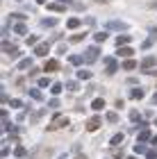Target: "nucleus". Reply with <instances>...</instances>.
Instances as JSON below:
<instances>
[{
  "label": "nucleus",
  "mask_w": 157,
  "mask_h": 159,
  "mask_svg": "<svg viewBox=\"0 0 157 159\" xmlns=\"http://www.w3.org/2000/svg\"><path fill=\"white\" fill-rule=\"evenodd\" d=\"M107 120H109V123H116V120H118V114L109 111V114H107Z\"/></svg>",
  "instance_id": "33"
},
{
  "label": "nucleus",
  "mask_w": 157,
  "mask_h": 159,
  "mask_svg": "<svg viewBox=\"0 0 157 159\" xmlns=\"http://www.w3.org/2000/svg\"><path fill=\"white\" fill-rule=\"evenodd\" d=\"M14 32H16V34H27V25L25 23H16V25H14Z\"/></svg>",
  "instance_id": "22"
},
{
  "label": "nucleus",
  "mask_w": 157,
  "mask_h": 159,
  "mask_svg": "<svg viewBox=\"0 0 157 159\" xmlns=\"http://www.w3.org/2000/svg\"><path fill=\"white\" fill-rule=\"evenodd\" d=\"M9 20H18V23H23V20H25V14H12Z\"/></svg>",
  "instance_id": "30"
},
{
  "label": "nucleus",
  "mask_w": 157,
  "mask_h": 159,
  "mask_svg": "<svg viewBox=\"0 0 157 159\" xmlns=\"http://www.w3.org/2000/svg\"><path fill=\"white\" fill-rule=\"evenodd\" d=\"M98 57H100V48L98 46H89L87 48V61H96Z\"/></svg>",
  "instance_id": "5"
},
{
  "label": "nucleus",
  "mask_w": 157,
  "mask_h": 159,
  "mask_svg": "<svg viewBox=\"0 0 157 159\" xmlns=\"http://www.w3.org/2000/svg\"><path fill=\"white\" fill-rule=\"evenodd\" d=\"M30 66H32V57H25V59H21V61H18V66H16V68L25 70V68H30Z\"/></svg>",
  "instance_id": "20"
},
{
  "label": "nucleus",
  "mask_w": 157,
  "mask_h": 159,
  "mask_svg": "<svg viewBox=\"0 0 157 159\" xmlns=\"http://www.w3.org/2000/svg\"><path fill=\"white\" fill-rule=\"evenodd\" d=\"M132 150H134V155H144V152H148V150H146V143H139V141H137V146H134Z\"/></svg>",
  "instance_id": "23"
},
{
  "label": "nucleus",
  "mask_w": 157,
  "mask_h": 159,
  "mask_svg": "<svg viewBox=\"0 0 157 159\" xmlns=\"http://www.w3.org/2000/svg\"><path fill=\"white\" fill-rule=\"evenodd\" d=\"M66 125H68V116H64V114H55L53 120H50V125H48V129H62Z\"/></svg>",
  "instance_id": "1"
},
{
  "label": "nucleus",
  "mask_w": 157,
  "mask_h": 159,
  "mask_svg": "<svg viewBox=\"0 0 157 159\" xmlns=\"http://www.w3.org/2000/svg\"><path fill=\"white\" fill-rule=\"evenodd\" d=\"M44 68L48 70V73H55V70H57V68H59V61H57V59H48Z\"/></svg>",
  "instance_id": "16"
},
{
  "label": "nucleus",
  "mask_w": 157,
  "mask_h": 159,
  "mask_svg": "<svg viewBox=\"0 0 157 159\" xmlns=\"http://www.w3.org/2000/svg\"><path fill=\"white\" fill-rule=\"evenodd\" d=\"M123 68L125 70H134V68H137V61H134V59H125L123 61Z\"/></svg>",
  "instance_id": "24"
},
{
  "label": "nucleus",
  "mask_w": 157,
  "mask_h": 159,
  "mask_svg": "<svg viewBox=\"0 0 157 159\" xmlns=\"http://www.w3.org/2000/svg\"><path fill=\"white\" fill-rule=\"evenodd\" d=\"M75 159H87V155H77Z\"/></svg>",
  "instance_id": "45"
},
{
  "label": "nucleus",
  "mask_w": 157,
  "mask_h": 159,
  "mask_svg": "<svg viewBox=\"0 0 157 159\" xmlns=\"http://www.w3.org/2000/svg\"><path fill=\"white\" fill-rule=\"evenodd\" d=\"M132 55H134V50L130 46H123V48L116 50V57H132Z\"/></svg>",
  "instance_id": "14"
},
{
  "label": "nucleus",
  "mask_w": 157,
  "mask_h": 159,
  "mask_svg": "<svg viewBox=\"0 0 157 159\" xmlns=\"http://www.w3.org/2000/svg\"><path fill=\"white\" fill-rule=\"evenodd\" d=\"M39 86H41V89H44V86H50V80H48V77H41V80H39Z\"/></svg>",
  "instance_id": "34"
},
{
  "label": "nucleus",
  "mask_w": 157,
  "mask_h": 159,
  "mask_svg": "<svg viewBox=\"0 0 157 159\" xmlns=\"http://www.w3.org/2000/svg\"><path fill=\"white\" fill-rule=\"evenodd\" d=\"M62 89H64V86H62V84H59V82H55V84H53V86H50V91H53V93H55V96H57V93H62Z\"/></svg>",
  "instance_id": "31"
},
{
  "label": "nucleus",
  "mask_w": 157,
  "mask_h": 159,
  "mask_svg": "<svg viewBox=\"0 0 157 159\" xmlns=\"http://www.w3.org/2000/svg\"><path fill=\"white\" fill-rule=\"evenodd\" d=\"M30 96H32L34 100H39V102H41V100H44V93H41L39 89H32V91H30Z\"/></svg>",
  "instance_id": "27"
},
{
  "label": "nucleus",
  "mask_w": 157,
  "mask_h": 159,
  "mask_svg": "<svg viewBox=\"0 0 157 159\" xmlns=\"http://www.w3.org/2000/svg\"><path fill=\"white\" fill-rule=\"evenodd\" d=\"M155 41H157V27H153V30H150V37H148L144 43H141V50H148Z\"/></svg>",
  "instance_id": "6"
},
{
  "label": "nucleus",
  "mask_w": 157,
  "mask_h": 159,
  "mask_svg": "<svg viewBox=\"0 0 157 159\" xmlns=\"http://www.w3.org/2000/svg\"><path fill=\"white\" fill-rule=\"evenodd\" d=\"M66 89H68V91H80V82H77V80H68V82H66Z\"/></svg>",
  "instance_id": "21"
},
{
  "label": "nucleus",
  "mask_w": 157,
  "mask_h": 159,
  "mask_svg": "<svg viewBox=\"0 0 157 159\" xmlns=\"http://www.w3.org/2000/svg\"><path fill=\"white\" fill-rule=\"evenodd\" d=\"M139 118H141V114H139L137 109H132V111H130V120H132V123H137Z\"/></svg>",
  "instance_id": "32"
},
{
  "label": "nucleus",
  "mask_w": 157,
  "mask_h": 159,
  "mask_svg": "<svg viewBox=\"0 0 157 159\" xmlns=\"http://www.w3.org/2000/svg\"><path fill=\"white\" fill-rule=\"evenodd\" d=\"M150 141H153V143H155V146H157V134H155V136H153V139H150Z\"/></svg>",
  "instance_id": "47"
},
{
  "label": "nucleus",
  "mask_w": 157,
  "mask_h": 159,
  "mask_svg": "<svg viewBox=\"0 0 157 159\" xmlns=\"http://www.w3.org/2000/svg\"><path fill=\"white\" fill-rule=\"evenodd\" d=\"M82 23H84V20H80L77 16H71V18L66 20V27H68V30H77V27H80Z\"/></svg>",
  "instance_id": "10"
},
{
  "label": "nucleus",
  "mask_w": 157,
  "mask_h": 159,
  "mask_svg": "<svg viewBox=\"0 0 157 159\" xmlns=\"http://www.w3.org/2000/svg\"><path fill=\"white\" fill-rule=\"evenodd\" d=\"M84 23H87V25H89V27H94V25H96V18H91V16H89V18H87V20H84Z\"/></svg>",
  "instance_id": "40"
},
{
  "label": "nucleus",
  "mask_w": 157,
  "mask_h": 159,
  "mask_svg": "<svg viewBox=\"0 0 157 159\" xmlns=\"http://www.w3.org/2000/svg\"><path fill=\"white\" fill-rule=\"evenodd\" d=\"M16 155H18V157H23V155H25V148H23V146H18V148H16Z\"/></svg>",
  "instance_id": "42"
},
{
  "label": "nucleus",
  "mask_w": 157,
  "mask_h": 159,
  "mask_svg": "<svg viewBox=\"0 0 157 159\" xmlns=\"http://www.w3.org/2000/svg\"><path fill=\"white\" fill-rule=\"evenodd\" d=\"M77 80H82V82H89V80H91V75H94V73H91V70H87V68H80V70H77Z\"/></svg>",
  "instance_id": "13"
},
{
  "label": "nucleus",
  "mask_w": 157,
  "mask_h": 159,
  "mask_svg": "<svg viewBox=\"0 0 157 159\" xmlns=\"http://www.w3.org/2000/svg\"><path fill=\"white\" fill-rule=\"evenodd\" d=\"M55 23H57L55 18H44V20H41V25H44V27H55Z\"/></svg>",
  "instance_id": "29"
},
{
  "label": "nucleus",
  "mask_w": 157,
  "mask_h": 159,
  "mask_svg": "<svg viewBox=\"0 0 157 159\" xmlns=\"http://www.w3.org/2000/svg\"><path fill=\"white\" fill-rule=\"evenodd\" d=\"M9 105L14 107V109H18V107H21V100H16V98H14V100H9Z\"/></svg>",
  "instance_id": "39"
},
{
  "label": "nucleus",
  "mask_w": 157,
  "mask_h": 159,
  "mask_svg": "<svg viewBox=\"0 0 157 159\" xmlns=\"http://www.w3.org/2000/svg\"><path fill=\"white\" fill-rule=\"evenodd\" d=\"M105 30H118L121 34H123V30H127V23H123V20H107Z\"/></svg>",
  "instance_id": "2"
},
{
  "label": "nucleus",
  "mask_w": 157,
  "mask_h": 159,
  "mask_svg": "<svg viewBox=\"0 0 157 159\" xmlns=\"http://www.w3.org/2000/svg\"><path fill=\"white\" fill-rule=\"evenodd\" d=\"M82 39H87V34H84V32H75L73 37H71V41H73V43H80Z\"/></svg>",
  "instance_id": "25"
},
{
  "label": "nucleus",
  "mask_w": 157,
  "mask_h": 159,
  "mask_svg": "<svg viewBox=\"0 0 157 159\" xmlns=\"http://www.w3.org/2000/svg\"><path fill=\"white\" fill-rule=\"evenodd\" d=\"M82 61H84V57H80V55H71V64H75V66H80Z\"/></svg>",
  "instance_id": "28"
},
{
  "label": "nucleus",
  "mask_w": 157,
  "mask_h": 159,
  "mask_svg": "<svg viewBox=\"0 0 157 159\" xmlns=\"http://www.w3.org/2000/svg\"><path fill=\"white\" fill-rule=\"evenodd\" d=\"M39 37H34V34H27V39H25V43H27V46H39Z\"/></svg>",
  "instance_id": "26"
},
{
  "label": "nucleus",
  "mask_w": 157,
  "mask_h": 159,
  "mask_svg": "<svg viewBox=\"0 0 157 159\" xmlns=\"http://www.w3.org/2000/svg\"><path fill=\"white\" fill-rule=\"evenodd\" d=\"M144 96H146L144 89H132V91H130V98H132V100H141Z\"/></svg>",
  "instance_id": "19"
},
{
  "label": "nucleus",
  "mask_w": 157,
  "mask_h": 159,
  "mask_svg": "<svg viewBox=\"0 0 157 159\" xmlns=\"http://www.w3.org/2000/svg\"><path fill=\"white\" fill-rule=\"evenodd\" d=\"M94 39H96V43H105L107 39H109V34H107V30H103V32H96Z\"/></svg>",
  "instance_id": "17"
},
{
  "label": "nucleus",
  "mask_w": 157,
  "mask_h": 159,
  "mask_svg": "<svg viewBox=\"0 0 157 159\" xmlns=\"http://www.w3.org/2000/svg\"><path fill=\"white\" fill-rule=\"evenodd\" d=\"M116 68H118L116 59H112V57H109V59H107V68H105V73H107V75H114V73H116Z\"/></svg>",
  "instance_id": "11"
},
{
  "label": "nucleus",
  "mask_w": 157,
  "mask_h": 159,
  "mask_svg": "<svg viewBox=\"0 0 157 159\" xmlns=\"http://www.w3.org/2000/svg\"><path fill=\"white\" fill-rule=\"evenodd\" d=\"M98 127H100V116H91L87 120V129H89V132H96Z\"/></svg>",
  "instance_id": "7"
},
{
  "label": "nucleus",
  "mask_w": 157,
  "mask_h": 159,
  "mask_svg": "<svg viewBox=\"0 0 157 159\" xmlns=\"http://www.w3.org/2000/svg\"><path fill=\"white\" fill-rule=\"evenodd\" d=\"M148 7H150V9H157V2H150V5H148Z\"/></svg>",
  "instance_id": "44"
},
{
  "label": "nucleus",
  "mask_w": 157,
  "mask_h": 159,
  "mask_svg": "<svg viewBox=\"0 0 157 159\" xmlns=\"http://www.w3.org/2000/svg\"><path fill=\"white\" fill-rule=\"evenodd\" d=\"M2 50H5L7 55H14V57H18V55H21V52H18V48H16V46H12L9 41H2Z\"/></svg>",
  "instance_id": "9"
},
{
  "label": "nucleus",
  "mask_w": 157,
  "mask_h": 159,
  "mask_svg": "<svg viewBox=\"0 0 157 159\" xmlns=\"http://www.w3.org/2000/svg\"><path fill=\"white\" fill-rule=\"evenodd\" d=\"M153 66H157V57H146V59L141 61V70H144V73L153 70Z\"/></svg>",
  "instance_id": "4"
},
{
  "label": "nucleus",
  "mask_w": 157,
  "mask_h": 159,
  "mask_svg": "<svg viewBox=\"0 0 157 159\" xmlns=\"http://www.w3.org/2000/svg\"><path fill=\"white\" fill-rule=\"evenodd\" d=\"M37 2H41V5H48V2H46V0H37Z\"/></svg>",
  "instance_id": "48"
},
{
  "label": "nucleus",
  "mask_w": 157,
  "mask_h": 159,
  "mask_svg": "<svg viewBox=\"0 0 157 159\" xmlns=\"http://www.w3.org/2000/svg\"><path fill=\"white\" fill-rule=\"evenodd\" d=\"M41 116H44V111H41V109H39V111H37V114H34V116H32L30 120H32V123H37V120H39Z\"/></svg>",
  "instance_id": "37"
},
{
  "label": "nucleus",
  "mask_w": 157,
  "mask_h": 159,
  "mask_svg": "<svg viewBox=\"0 0 157 159\" xmlns=\"http://www.w3.org/2000/svg\"><path fill=\"white\" fill-rule=\"evenodd\" d=\"M146 157H148V159H157V150H155V148H153V150H148Z\"/></svg>",
  "instance_id": "35"
},
{
  "label": "nucleus",
  "mask_w": 157,
  "mask_h": 159,
  "mask_svg": "<svg viewBox=\"0 0 157 159\" xmlns=\"http://www.w3.org/2000/svg\"><path fill=\"white\" fill-rule=\"evenodd\" d=\"M94 2H98V5H105V2H109V0H94Z\"/></svg>",
  "instance_id": "43"
},
{
  "label": "nucleus",
  "mask_w": 157,
  "mask_h": 159,
  "mask_svg": "<svg viewBox=\"0 0 157 159\" xmlns=\"http://www.w3.org/2000/svg\"><path fill=\"white\" fill-rule=\"evenodd\" d=\"M57 52H59V55L66 52V43H59V46H57Z\"/></svg>",
  "instance_id": "38"
},
{
  "label": "nucleus",
  "mask_w": 157,
  "mask_h": 159,
  "mask_svg": "<svg viewBox=\"0 0 157 159\" xmlns=\"http://www.w3.org/2000/svg\"><path fill=\"white\" fill-rule=\"evenodd\" d=\"M127 159H137V157H127Z\"/></svg>",
  "instance_id": "49"
},
{
  "label": "nucleus",
  "mask_w": 157,
  "mask_h": 159,
  "mask_svg": "<svg viewBox=\"0 0 157 159\" xmlns=\"http://www.w3.org/2000/svg\"><path fill=\"white\" fill-rule=\"evenodd\" d=\"M123 141H125V134L123 132H116V134L112 136V146H121Z\"/></svg>",
  "instance_id": "18"
},
{
  "label": "nucleus",
  "mask_w": 157,
  "mask_h": 159,
  "mask_svg": "<svg viewBox=\"0 0 157 159\" xmlns=\"http://www.w3.org/2000/svg\"><path fill=\"white\" fill-rule=\"evenodd\" d=\"M91 109H94V111L105 109V98H96V100H91Z\"/></svg>",
  "instance_id": "15"
},
{
  "label": "nucleus",
  "mask_w": 157,
  "mask_h": 159,
  "mask_svg": "<svg viewBox=\"0 0 157 159\" xmlns=\"http://www.w3.org/2000/svg\"><path fill=\"white\" fill-rule=\"evenodd\" d=\"M48 52H50V41H44V43H39V46L34 48V55L37 57H46Z\"/></svg>",
  "instance_id": "3"
},
{
  "label": "nucleus",
  "mask_w": 157,
  "mask_h": 159,
  "mask_svg": "<svg viewBox=\"0 0 157 159\" xmlns=\"http://www.w3.org/2000/svg\"><path fill=\"white\" fill-rule=\"evenodd\" d=\"M48 9H53V11H64V9H66V0H59V2H48Z\"/></svg>",
  "instance_id": "12"
},
{
  "label": "nucleus",
  "mask_w": 157,
  "mask_h": 159,
  "mask_svg": "<svg viewBox=\"0 0 157 159\" xmlns=\"http://www.w3.org/2000/svg\"><path fill=\"white\" fill-rule=\"evenodd\" d=\"M114 157H116V159H121V157H123V150H121V148H116V150H114Z\"/></svg>",
  "instance_id": "41"
},
{
  "label": "nucleus",
  "mask_w": 157,
  "mask_h": 159,
  "mask_svg": "<svg viewBox=\"0 0 157 159\" xmlns=\"http://www.w3.org/2000/svg\"><path fill=\"white\" fill-rule=\"evenodd\" d=\"M48 105H50V109H57V107H59V100H57V98H53Z\"/></svg>",
  "instance_id": "36"
},
{
  "label": "nucleus",
  "mask_w": 157,
  "mask_h": 159,
  "mask_svg": "<svg viewBox=\"0 0 157 159\" xmlns=\"http://www.w3.org/2000/svg\"><path fill=\"white\" fill-rule=\"evenodd\" d=\"M153 105H157V93H155V96H153Z\"/></svg>",
  "instance_id": "46"
},
{
  "label": "nucleus",
  "mask_w": 157,
  "mask_h": 159,
  "mask_svg": "<svg viewBox=\"0 0 157 159\" xmlns=\"http://www.w3.org/2000/svg\"><path fill=\"white\" fill-rule=\"evenodd\" d=\"M114 41H116V46H118V48H123V46H130L132 37H130V34H118V37L114 39Z\"/></svg>",
  "instance_id": "8"
}]
</instances>
